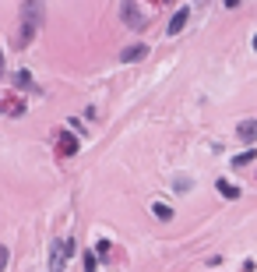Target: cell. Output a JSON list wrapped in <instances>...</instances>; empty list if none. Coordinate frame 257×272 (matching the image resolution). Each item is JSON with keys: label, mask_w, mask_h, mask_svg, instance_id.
<instances>
[{"label": "cell", "mask_w": 257, "mask_h": 272, "mask_svg": "<svg viewBox=\"0 0 257 272\" xmlns=\"http://www.w3.org/2000/svg\"><path fill=\"white\" fill-rule=\"evenodd\" d=\"M42 18H46V4L42 0H25L21 4V32H18V46H28L36 39Z\"/></svg>", "instance_id": "1"}, {"label": "cell", "mask_w": 257, "mask_h": 272, "mask_svg": "<svg viewBox=\"0 0 257 272\" xmlns=\"http://www.w3.org/2000/svg\"><path fill=\"white\" fill-rule=\"evenodd\" d=\"M71 254H74V240H56L53 251H50V272H64L67 262H71Z\"/></svg>", "instance_id": "2"}, {"label": "cell", "mask_w": 257, "mask_h": 272, "mask_svg": "<svg viewBox=\"0 0 257 272\" xmlns=\"http://www.w3.org/2000/svg\"><path fill=\"white\" fill-rule=\"evenodd\" d=\"M120 14H124V25L127 28H145V18H141V11L134 0H120Z\"/></svg>", "instance_id": "3"}, {"label": "cell", "mask_w": 257, "mask_h": 272, "mask_svg": "<svg viewBox=\"0 0 257 272\" xmlns=\"http://www.w3.org/2000/svg\"><path fill=\"white\" fill-rule=\"evenodd\" d=\"M56 156H64V159L78 156V138L71 131H56Z\"/></svg>", "instance_id": "4"}, {"label": "cell", "mask_w": 257, "mask_h": 272, "mask_svg": "<svg viewBox=\"0 0 257 272\" xmlns=\"http://www.w3.org/2000/svg\"><path fill=\"white\" fill-rule=\"evenodd\" d=\"M145 57H148V46L138 42V46H127L124 53H120V64H134V60H145Z\"/></svg>", "instance_id": "5"}, {"label": "cell", "mask_w": 257, "mask_h": 272, "mask_svg": "<svg viewBox=\"0 0 257 272\" xmlns=\"http://www.w3.org/2000/svg\"><path fill=\"white\" fill-rule=\"evenodd\" d=\"M190 21V7H180L176 14H173V21H169V28H165V32L169 36H176V32H184V25Z\"/></svg>", "instance_id": "6"}, {"label": "cell", "mask_w": 257, "mask_h": 272, "mask_svg": "<svg viewBox=\"0 0 257 272\" xmlns=\"http://www.w3.org/2000/svg\"><path fill=\"white\" fill-rule=\"evenodd\" d=\"M4 113H7V117H21V113H25V103H21L18 96H4Z\"/></svg>", "instance_id": "7"}, {"label": "cell", "mask_w": 257, "mask_h": 272, "mask_svg": "<svg viewBox=\"0 0 257 272\" xmlns=\"http://www.w3.org/2000/svg\"><path fill=\"white\" fill-rule=\"evenodd\" d=\"M236 134H239L243 142H257V120H243V124L236 127Z\"/></svg>", "instance_id": "8"}, {"label": "cell", "mask_w": 257, "mask_h": 272, "mask_svg": "<svg viewBox=\"0 0 257 272\" xmlns=\"http://www.w3.org/2000/svg\"><path fill=\"white\" fill-rule=\"evenodd\" d=\"M215 188H219L222 198H239V188H236V184H229V180H219Z\"/></svg>", "instance_id": "9"}, {"label": "cell", "mask_w": 257, "mask_h": 272, "mask_svg": "<svg viewBox=\"0 0 257 272\" xmlns=\"http://www.w3.org/2000/svg\"><path fill=\"white\" fill-rule=\"evenodd\" d=\"M152 212H155V219H162V223H169V219H173V209H169V205H162V202L152 205Z\"/></svg>", "instance_id": "10"}, {"label": "cell", "mask_w": 257, "mask_h": 272, "mask_svg": "<svg viewBox=\"0 0 257 272\" xmlns=\"http://www.w3.org/2000/svg\"><path fill=\"white\" fill-rule=\"evenodd\" d=\"M81 265H85V272H95V265H99V254H92V251H85V258H81Z\"/></svg>", "instance_id": "11"}, {"label": "cell", "mask_w": 257, "mask_h": 272, "mask_svg": "<svg viewBox=\"0 0 257 272\" xmlns=\"http://www.w3.org/2000/svg\"><path fill=\"white\" fill-rule=\"evenodd\" d=\"M14 85H18V88L32 85V74H28V71H14Z\"/></svg>", "instance_id": "12"}, {"label": "cell", "mask_w": 257, "mask_h": 272, "mask_svg": "<svg viewBox=\"0 0 257 272\" xmlns=\"http://www.w3.org/2000/svg\"><path fill=\"white\" fill-rule=\"evenodd\" d=\"M250 159H257V152H243V156H236L233 166H250Z\"/></svg>", "instance_id": "13"}, {"label": "cell", "mask_w": 257, "mask_h": 272, "mask_svg": "<svg viewBox=\"0 0 257 272\" xmlns=\"http://www.w3.org/2000/svg\"><path fill=\"white\" fill-rule=\"evenodd\" d=\"M176 191H180V194H187V191H190V180H187V177H180V180H176Z\"/></svg>", "instance_id": "14"}, {"label": "cell", "mask_w": 257, "mask_h": 272, "mask_svg": "<svg viewBox=\"0 0 257 272\" xmlns=\"http://www.w3.org/2000/svg\"><path fill=\"white\" fill-rule=\"evenodd\" d=\"M95 254H99V258H106V254H110V240H99V248H95Z\"/></svg>", "instance_id": "15"}, {"label": "cell", "mask_w": 257, "mask_h": 272, "mask_svg": "<svg viewBox=\"0 0 257 272\" xmlns=\"http://www.w3.org/2000/svg\"><path fill=\"white\" fill-rule=\"evenodd\" d=\"M225 7H239V0H225Z\"/></svg>", "instance_id": "16"}, {"label": "cell", "mask_w": 257, "mask_h": 272, "mask_svg": "<svg viewBox=\"0 0 257 272\" xmlns=\"http://www.w3.org/2000/svg\"><path fill=\"white\" fill-rule=\"evenodd\" d=\"M254 50H257V36H254Z\"/></svg>", "instance_id": "17"}, {"label": "cell", "mask_w": 257, "mask_h": 272, "mask_svg": "<svg viewBox=\"0 0 257 272\" xmlns=\"http://www.w3.org/2000/svg\"><path fill=\"white\" fill-rule=\"evenodd\" d=\"M159 4H162V0H159Z\"/></svg>", "instance_id": "18"}]
</instances>
